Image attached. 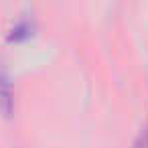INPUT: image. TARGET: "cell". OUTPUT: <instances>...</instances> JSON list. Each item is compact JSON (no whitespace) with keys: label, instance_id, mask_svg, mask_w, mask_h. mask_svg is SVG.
I'll return each mask as SVG.
<instances>
[{"label":"cell","instance_id":"obj_1","mask_svg":"<svg viewBox=\"0 0 148 148\" xmlns=\"http://www.w3.org/2000/svg\"><path fill=\"white\" fill-rule=\"evenodd\" d=\"M0 110L4 112V116L14 112V85L2 57H0Z\"/></svg>","mask_w":148,"mask_h":148},{"label":"cell","instance_id":"obj_3","mask_svg":"<svg viewBox=\"0 0 148 148\" xmlns=\"http://www.w3.org/2000/svg\"><path fill=\"white\" fill-rule=\"evenodd\" d=\"M130 148H148V120L142 126V130L138 132V136L134 138V142H132Z\"/></svg>","mask_w":148,"mask_h":148},{"label":"cell","instance_id":"obj_2","mask_svg":"<svg viewBox=\"0 0 148 148\" xmlns=\"http://www.w3.org/2000/svg\"><path fill=\"white\" fill-rule=\"evenodd\" d=\"M33 33H35V21L25 14V16H18V18L12 23V27L8 29L6 37H8L10 41H21V39L31 37Z\"/></svg>","mask_w":148,"mask_h":148}]
</instances>
